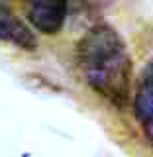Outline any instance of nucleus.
<instances>
[{
  "label": "nucleus",
  "instance_id": "obj_1",
  "mask_svg": "<svg viewBox=\"0 0 153 157\" xmlns=\"http://www.w3.org/2000/svg\"><path fill=\"white\" fill-rule=\"evenodd\" d=\"M77 67L96 94L126 108L132 98V57L126 41L110 24H96L78 39Z\"/></svg>",
  "mask_w": 153,
  "mask_h": 157
},
{
  "label": "nucleus",
  "instance_id": "obj_2",
  "mask_svg": "<svg viewBox=\"0 0 153 157\" xmlns=\"http://www.w3.org/2000/svg\"><path fill=\"white\" fill-rule=\"evenodd\" d=\"M26 18L36 32L55 36L61 32L67 18L69 0H20Z\"/></svg>",
  "mask_w": 153,
  "mask_h": 157
},
{
  "label": "nucleus",
  "instance_id": "obj_3",
  "mask_svg": "<svg viewBox=\"0 0 153 157\" xmlns=\"http://www.w3.org/2000/svg\"><path fill=\"white\" fill-rule=\"evenodd\" d=\"M134 110L143 136L153 145V59H149V63L143 67L140 75L134 98Z\"/></svg>",
  "mask_w": 153,
  "mask_h": 157
},
{
  "label": "nucleus",
  "instance_id": "obj_4",
  "mask_svg": "<svg viewBox=\"0 0 153 157\" xmlns=\"http://www.w3.org/2000/svg\"><path fill=\"white\" fill-rule=\"evenodd\" d=\"M0 41L12 43V45L26 49V51H33L37 47L33 32H29L26 24L22 20H18L4 6H0Z\"/></svg>",
  "mask_w": 153,
  "mask_h": 157
}]
</instances>
